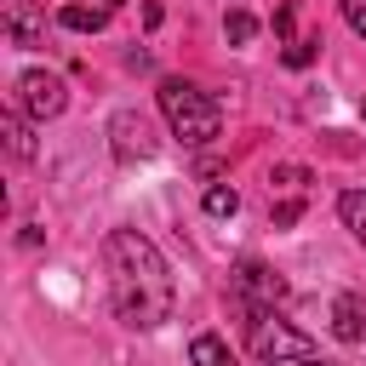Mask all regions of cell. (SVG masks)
I'll use <instances>...</instances> for the list:
<instances>
[{"instance_id": "obj_1", "label": "cell", "mask_w": 366, "mask_h": 366, "mask_svg": "<svg viewBox=\"0 0 366 366\" xmlns=\"http://www.w3.org/2000/svg\"><path fill=\"white\" fill-rule=\"evenodd\" d=\"M103 269H109V303L120 315V326L132 332H154L172 320L177 309V286L172 269L160 257V246L137 229H109L103 240Z\"/></svg>"}, {"instance_id": "obj_2", "label": "cell", "mask_w": 366, "mask_h": 366, "mask_svg": "<svg viewBox=\"0 0 366 366\" xmlns=\"http://www.w3.org/2000/svg\"><path fill=\"white\" fill-rule=\"evenodd\" d=\"M154 97H160V114H166V126H172V137H177V143L206 149V143L223 132V109H217V97H212V92H200L194 80L166 74V80L154 86Z\"/></svg>"}, {"instance_id": "obj_3", "label": "cell", "mask_w": 366, "mask_h": 366, "mask_svg": "<svg viewBox=\"0 0 366 366\" xmlns=\"http://www.w3.org/2000/svg\"><path fill=\"white\" fill-rule=\"evenodd\" d=\"M246 349L263 366H292V360H315V337L286 326L274 309H246Z\"/></svg>"}, {"instance_id": "obj_4", "label": "cell", "mask_w": 366, "mask_h": 366, "mask_svg": "<svg viewBox=\"0 0 366 366\" xmlns=\"http://www.w3.org/2000/svg\"><path fill=\"white\" fill-rule=\"evenodd\" d=\"M17 109H23L29 120H51V114H63V109H69L63 74H51V69H23V74H17Z\"/></svg>"}, {"instance_id": "obj_5", "label": "cell", "mask_w": 366, "mask_h": 366, "mask_svg": "<svg viewBox=\"0 0 366 366\" xmlns=\"http://www.w3.org/2000/svg\"><path fill=\"white\" fill-rule=\"evenodd\" d=\"M109 149H114V160H120V166H137V160H154L160 137H154L149 114H137V109H120V114L109 120Z\"/></svg>"}, {"instance_id": "obj_6", "label": "cell", "mask_w": 366, "mask_h": 366, "mask_svg": "<svg viewBox=\"0 0 366 366\" xmlns=\"http://www.w3.org/2000/svg\"><path fill=\"white\" fill-rule=\"evenodd\" d=\"M234 297H240V309H274V303L286 297V280H280L269 263L240 257V263H234Z\"/></svg>"}, {"instance_id": "obj_7", "label": "cell", "mask_w": 366, "mask_h": 366, "mask_svg": "<svg viewBox=\"0 0 366 366\" xmlns=\"http://www.w3.org/2000/svg\"><path fill=\"white\" fill-rule=\"evenodd\" d=\"M0 29H6V40H11L17 51L46 46V11H40L34 0H0Z\"/></svg>"}, {"instance_id": "obj_8", "label": "cell", "mask_w": 366, "mask_h": 366, "mask_svg": "<svg viewBox=\"0 0 366 366\" xmlns=\"http://www.w3.org/2000/svg\"><path fill=\"white\" fill-rule=\"evenodd\" d=\"M332 337L337 343H366V297H355V292L332 297Z\"/></svg>"}, {"instance_id": "obj_9", "label": "cell", "mask_w": 366, "mask_h": 366, "mask_svg": "<svg viewBox=\"0 0 366 366\" xmlns=\"http://www.w3.org/2000/svg\"><path fill=\"white\" fill-rule=\"evenodd\" d=\"M0 132H6L11 160H29V154H34V137H29V114H23V109H6V114H0Z\"/></svg>"}, {"instance_id": "obj_10", "label": "cell", "mask_w": 366, "mask_h": 366, "mask_svg": "<svg viewBox=\"0 0 366 366\" xmlns=\"http://www.w3.org/2000/svg\"><path fill=\"white\" fill-rule=\"evenodd\" d=\"M337 217H343V229L366 246V189H343V194H337Z\"/></svg>"}, {"instance_id": "obj_11", "label": "cell", "mask_w": 366, "mask_h": 366, "mask_svg": "<svg viewBox=\"0 0 366 366\" xmlns=\"http://www.w3.org/2000/svg\"><path fill=\"white\" fill-rule=\"evenodd\" d=\"M57 23H63V29H74V34H97V29L109 23V6H63V11H57Z\"/></svg>"}, {"instance_id": "obj_12", "label": "cell", "mask_w": 366, "mask_h": 366, "mask_svg": "<svg viewBox=\"0 0 366 366\" xmlns=\"http://www.w3.org/2000/svg\"><path fill=\"white\" fill-rule=\"evenodd\" d=\"M189 360H194V366H234L229 343H223V337H212V332H200V337L189 343Z\"/></svg>"}, {"instance_id": "obj_13", "label": "cell", "mask_w": 366, "mask_h": 366, "mask_svg": "<svg viewBox=\"0 0 366 366\" xmlns=\"http://www.w3.org/2000/svg\"><path fill=\"white\" fill-rule=\"evenodd\" d=\"M200 206H206V217H234V212H240V194H234L229 183H212Z\"/></svg>"}, {"instance_id": "obj_14", "label": "cell", "mask_w": 366, "mask_h": 366, "mask_svg": "<svg viewBox=\"0 0 366 366\" xmlns=\"http://www.w3.org/2000/svg\"><path fill=\"white\" fill-rule=\"evenodd\" d=\"M223 34H229V46H246V40H252V34H257V17H252V11H240V6H234V11H229V17H223Z\"/></svg>"}, {"instance_id": "obj_15", "label": "cell", "mask_w": 366, "mask_h": 366, "mask_svg": "<svg viewBox=\"0 0 366 366\" xmlns=\"http://www.w3.org/2000/svg\"><path fill=\"white\" fill-rule=\"evenodd\" d=\"M320 57V34H309V40H292L286 46V69H309Z\"/></svg>"}, {"instance_id": "obj_16", "label": "cell", "mask_w": 366, "mask_h": 366, "mask_svg": "<svg viewBox=\"0 0 366 366\" xmlns=\"http://www.w3.org/2000/svg\"><path fill=\"white\" fill-rule=\"evenodd\" d=\"M292 23H297V0H286V6L274 11V34H280L286 46H292Z\"/></svg>"}, {"instance_id": "obj_17", "label": "cell", "mask_w": 366, "mask_h": 366, "mask_svg": "<svg viewBox=\"0 0 366 366\" xmlns=\"http://www.w3.org/2000/svg\"><path fill=\"white\" fill-rule=\"evenodd\" d=\"M337 6H343V17H349V29H355V34L366 40V0H337Z\"/></svg>"}, {"instance_id": "obj_18", "label": "cell", "mask_w": 366, "mask_h": 366, "mask_svg": "<svg viewBox=\"0 0 366 366\" xmlns=\"http://www.w3.org/2000/svg\"><path fill=\"white\" fill-rule=\"evenodd\" d=\"M297 217H303V200H280L274 206V229H292Z\"/></svg>"}, {"instance_id": "obj_19", "label": "cell", "mask_w": 366, "mask_h": 366, "mask_svg": "<svg viewBox=\"0 0 366 366\" xmlns=\"http://www.w3.org/2000/svg\"><path fill=\"white\" fill-rule=\"evenodd\" d=\"M309 177H315L309 166H274V183H292V189H297V183H309Z\"/></svg>"}, {"instance_id": "obj_20", "label": "cell", "mask_w": 366, "mask_h": 366, "mask_svg": "<svg viewBox=\"0 0 366 366\" xmlns=\"http://www.w3.org/2000/svg\"><path fill=\"white\" fill-rule=\"evenodd\" d=\"M160 17H166V6H160V0H149V6H143V29H160Z\"/></svg>"}, {"instance_id": "obj_21", "label": "cell", "mask_w": 366, "mask_h": 366, "mask_svg": "<svg viewBox=\"0 0 366 366\" xmlns=\"http://www.w3.org/2000/svg\"><path fill=\"white\" fill-rule=\"evenodd\" d=\"M292 366H326V360H292Z\"/></svg>"}, {"instance_id": "obj_22", "label": "cell", "mask_w": 366, "mask_h": 366, "mask_svg": "<svg viewBox=\"0 0 366 366\" xmlns=\"http://www.w3.org/2000/svg\"><path fill=\"white\" fill-rule=\"evenodd\" d=\"M103 6H109V11H114V6H126V0H103Z\"/></svg>"}, {"instance_id": "obj_23", "label": "cell", "mask_w": 366, "mask_h": 366, "mask_svg": "<svg viewBox=\"0 0 366 366\" xmlns=\"http://www.w3.org/2000/svg\"><path fill=\"white\" fill-rule=\"evenodd\" d=\"M360 120H366V97H360Z\"/></svg>"}]
</instances>
